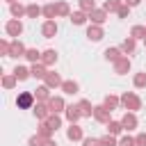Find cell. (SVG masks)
Masks as SVG:
<instances>
[{
  "mask_svg": "<svg viewBox=\"0 0 146 146\" xmlns=\"http://www.w3.org/2000/svg\"><path fill=\"white\" fill-rule=\"evenodd\" d=\"M121 105H123L128 112H137V110L141 107V98H139L135 91H125V94L121 96Z\"/></svg>",
  "mask_w": 146,
  "mask_h": 146,
  "instance_id": "1",
  "label": "cell"
},
{
  "mask_svg": "<svg viewBox=\"0 0 146 146\" xmlns=\"http://www.w3.org/2000/svg\"><path fill=\"white\" fill-rule=\"evenodd\" d=\"M5 32H7V36L18 39V36L23 34V23H21L18 18H11V21H7V23H5Z\"/></svg>",
  "mask_w": 146,
  "mask_h": 146,
  "instance_id": "2",
  "label": "cell"
},
{
  "mask_svg": "<svg viewBox=\"0 0 146 146\" xmlns=\"http://www.w3.org/2000/svg\"><path fill=\"white\" fill-rule=\"evenodd\" d=\"M16 105H18L21 110H30V107H34V94H32V91H23V94H18V96H16Z\"/></svg>",
  "mask_w": 146,
  "mask_h": 146,
  "instance_id": "3",
  "label": "cell"
},
{
  "mask_svg": "<svg viewBox=\"0 0 146 146\" xmlns=\"http://www.w3.org/2000/svg\"><path fill=\"white\" fill-rule=\"evenodd\" d=\"M94 119L107 125V123L112 121V112H110V110H107L105 105H96V107H94Z\"/></svg>",
  "mask_w": 146,
  "mask_h": 146,
  "instance_id": "4",
  "label": "cell"
},
{
  "mask_svg": "<svg viewBox=\"0 0 146 146\" xmlns=\"http://www.w3.org/2000/svg\"><path fill=\"white\" fill-rule=\"evenodd\" d=\"M27 48L23 46L21 39H11V46H9V57H25Z\"/></svg>",
  "mask_w": 146,
  "mask_h": 146,
  "instance_id": "5",
  "label": "cell"
},
{
  "mask_svg": "<svg viewBox=\"0 0 146 146\" xmlns=\"http://www.w3.org/2000/svg\"><path fill=\"white\" fill-rule=\"evenodd\" d=\"M43 84L46 87H50V89H62V84H64V80H62V75L59 73H52V71H48V75L43 78Z\"/></svg>",
  "mask_w": 146,
  "mask_h": 146,
  "instance_id": "6",
  "label": "cell"
},
{
  "mask_svg": "<svg viewBox=\"0 0 146 146\" xmlns=\"http://www.w3.org/2000/svg\"><path fill=\"white\" fill-rule=\"evenodd\" d=\"M121 123H123V130H135L137 125H139V121H137V114L135 112H125L123 116H121Z\"/></svg>",
  "mask_w": 146,
  "mask_h": 146,
  "instance_id": "7",
  "label": "cell"
},
{
  "mask_svg": "<svg viewBox=\"0 0 146 146\" xmlns=\"http://www.w3.org/2000/svg\"><path fill=\"white\" fill-rule=\"evenodd\" d=\"M48 107H50V112H52V114L66 112V103H64V98H62V96H52V98L48 100Z\"/></svg>",
  "mask_w": 146,
  "mask_h": 146,
  "instance_id": "8",
  "label": "cell"
},
{
  "mask_svg": "<svg viewBox=\"0 0 146 146\" xmlns=\"http://www.w3.org/2000/svg\"><path fill=\"white\" fill-rule=\"evenodd\" d=\"M32 112H34V116L39 119V121H46L52 112H50V107H48V103H36L34 107H32Z\"/></svg>",
  "mask_w": 146,
  "mask_h": 146,
  "instance_id": "9",
  "label": "cell"
},
{
  "mask_svg": "<svg viewBox=\"0 0 146 146\" xmlns=\"http://www.w3.org/2000/svg\"><path fill=\"white\" fill-rule=\"evenodd\" d=\"M64 116H66V121H68V123H78V121L82 119V112H80V107H78V105H66Z\"/></svg>",
  "mask_w": 146,
  "mask_h": 146,
  "instance_id": "10",
  "label": "cell"
},
{
  "mask_svg": "<svg viewBox=\"0 0 146 146\" xmlns=\"http://www.w3.org/2000/svg\"><path fill=\"white\" fill-rule=\"evenodd\" d=\"M66 137H68V141H82L84 139V132H82V128L78 123H71L68 130H66Z\"/></svg>",
  "mask_w": 146,
  "mask_h": 146,
  "instance_id": "11",
  "label": "cell"
},
{
  "mask_svg": "<svg viewBox=\"0 0 146 146\" xmlns=\"http://www.w3.org/2000/svg\"><path fill=\"white\" fill-rule=\"evenodd\" d=\"M130 66H132L130 57H128V55H123V57H121L119 62H114V73L123 75V73H128V71H130Z\"/></svg>",
  "mask_w": 146,
  "mask_h": 146,
  "instance_id": "12",
  "label": "cell"
},
{
  "mask_svg": "<svg viewBox=\"0 0 146 146\" xmlns=\"http://www.w3.org/2000/svg\"><path fill=\"white\" fill-rule=\"evenodd\" d=\"M57 30H59V27H57V21H46V23L41 25V34H43L46 39H52V36L57 34Z\"/></svg>",
  "mask_w": 146,
  "mask_h": 146,
  "instance_id": "13",
  "label": "cell"
},
{
  "mask_svg": "<svg viewBox=\"0 0 146 146\" xmlns=\"http://www.w3.org/2000/svg\"><path fill=\"white\" fill-rule=\"evenodd\" d=\"M34 98H36V103H48L52 96H50V87H46V84H41V87H36L34 89Z\"/></svg>",
  "mask_w": 146,
  "mask_h": 146,
  "instance_id": "14",
  "label": "cell"
},
{
  "mask_svg": "<svg viewBox=\"0 0 146 146\" xmlns=\"http://www.w3.org/2000/svg\"><path fill=\"white\" fill-rule=\"evenodd\" d=\"M9 14L14 16V18H23V16H27V5H21V2H14V5H9Z\"/></svg>",
  "mask_w": 146,
  "mask_h": 146,
  "instance_id": "15",
  "label": "cell"
},
{
  "mask_svg": "<svg viewBox=\"0 0 146 146\" xmlns=\"http://www.w3.org/2000/svg\"><path fill=\"white\" fill-rule=\"evenodd\" d=\"M89 21H91V25H103L107 21V11L105 9H94L89 14Z\"/></svg>",
  "mask_w": 146,
  "mask_h": 146,
  "instance_id": "16",
  "label": "cell"
},
{
  "mask_svg": "<svg viewBox=\"0 0 146 146\" xmlns=\"http://www.w3.org/2000/svg\"><path fill=\"white\" fill-rule=\"evenodd\" d=\"M87 36H89V41H100V39L105 36L103 25H89V27H87Z\"/></svg>",
  "mask_w": 146,
  "mask_h": 146,
  "instance_id": "17",
  "label": "cell"
},
{
  "mask_svg": "<svg viewBox=\"0 0 146 146\" xmlns=\"http://www.w3.org/2000/svg\"><path fill=\"white\" fill-rule=\"evenodd\" d=\"M41 64L48 68V66H52V64H57V50H43L41 52Z\"/></svg>",
  "mask_w": 146,
  "mask_h": 146,
  "instance_id": "18",
  "label": "cell"
},
{
  "mask_svg": "<svg viewBox=\"0 0 146 146\" xmlns=\"http://www.w3.org/2000/svg\"><path fill=\"white\" fill-rule=\"evenodd\" d=\"M68 21H71L73 25H84V23L89 21V14H84L82 9H78V11H73V14L68 16Z\"/></svg>",
  "mask_w": 146,
  "mask_h": 146,
  "instance_id": "19",
  "label": "cell"
},
{
  "mask_svg": "<svg viewBox=\"0 0 146 146\" xmlns=\"http://www.w3.org/2000/svg\"><path fill=\"white\" fill-rule=\"evenodd\" d=\"M30 73H32V78H36V80H43V78L48 75V68L39 62V64H32V66H30Z\"/></svg>",
  "mask_w": 146,
  "mask_h": 146,
  "instance_id": "20",
  "label": "cell"
},
{
  "mask_svg": "<svg viewBox=\"0 0 146 146\" xmlns=\"http://www.w3.org/2000/svg\"><path fill=\"white\" fill-rule=\"evenodd\" d=\"M103 105L112 112V110H116L119 105H121V96H114V94H107L105 98H103Z\"/></svg>",
  "mask_w": 146,
  "mask_h": 146,
  "instance_id": "21",
  "label": "cell"
},
{
  "mask_svg": "<svg viewBox=\"0 0 146 146\" xmlns=\"http://www.w3.org/2000/svg\"><path fill=\"white\" fill-rule=\"evenodd\" d=\"M43 18H46V21H55V18H57V2L43 5Z\"/></svg>",
  "mask_w": 146,
  "mask_h": 146,
  "instance_id": "22",
  "label": "cell"
},
{
  "mask_svg": "<svg viewBox=\"0 0 146 146\" xmlns=\"http://www.w3.org/2000/svg\"><path fill=\"white\" fill-rule=\"evenodd\" d=\"M62 91H64V94H68V96H75V94L80 91V84H78L75 80H64V84H62Z\"/></svg>",
  "mask_w": 146,
  "mask_h": 146,
  "instance_id": "23",
  "label": "cell"
},
{
  "mask_svg": "<svg viewBox=\"0 0 146 146\" xmlns=\"http://www.w3.org/2000/svg\"><path fill=\"white\" fill-rule=\"evenodd\" d=\"M119 48H121V52H123V55H132V52H135V48H137V41H135L132 36H128Z\"/></svg>",
  "mask_w": 146,
  "mask_h": 146,
  "instance_id": "24",
  "label": "cell"
},
{
  "mask_svg": "<svg viewBox=\"0 0 146 146\" xmlns=\"http://www.w3.org/2000/svg\"><path fill=\"white\" fill-rule=\"evenodd\" d=\"M121 57H123L121 48H107V50H105V59H107V62H112V64H114V62H119Z\"/></svg>",
  "mask_w": 146,
  "mask_h": 146,
  "instance_id": "25",
  "label": "cell"
},
{
  "mask_svg": "<svg viewBox=\"0 0 146 146\" xmlns=\"http://www.w3.org/2000/svg\"><path fill=\"white\" fill-rule=\"evenodd\" d=\"M78 107H80V112H82V116H94V105L87 100V98H82V100H78Z\"/></svg>",
  "mask_w": 146,
  "mask_h": 146,
  "instance_id": "26",
  "label": "cell"
},
{
  "mask_svg": "<svg viewBox=\"0 0 146 146\" xmlns=\"http://www.w3.org/2000/svg\"><path fill=\"white\" fill-rule=\"evenodd\" d=\"M14 75H16V80H18V82H23V80L32 78V73H30V68H27V66H16V68H14Z\"/></svg>",
  "mask_w": 146,
  "mask_h": 146,
  "instance_id": "27",
  "label": "cell"
},
{
  "mask_svg": "<svg viewBox=\"0 0 146 146\" xmlns=\"http://www.w3.org/2000/svg\"><path fill=\"white\" fill-rule=\"evenodd\" d=\"M121 132H123V123H121V121H110V123H107V135L119 137Z\"/></svg>",
  "mask_w": 146,
  "mask_h": 146,
  "instance_id": "28",
  "label": "cell"
},
{
  "mask_svg": "<svg viewBox=\"0 0 146 146\" xmlns=\"http://www.w3.org/2000/svg\"><path fill=\"white\" fill-rule=\"evenodd\" d=\"M36 135H41V137H46V139H52V135H55V130L46 123V121H41L39 123V130H36Z\"/></svg>",
  "mask_w": 146,
  "mask_h": 146,
  "instance_id": "29",
  "label": "cell"
},
{
  "mask_svg": "<svg viewBox=\"0 0 146 146\" xmlns=\"http://www.w3.org/2000/svg\"><path fill=\"white\" fill-rule=\"evenodd\" d=\"M130 36H132L135 41H139V39H146V25H132V30H130Z\"/></svg>",
  "mask_w": 146,
  "mask_h": 146,
  "instance_id": "30",
  "label": "cell"
},
{
  "mask_svg": "<svg viewBox=\"0 0 146 146\" xmlns=\"http://www.w3.org/2000/svg\"><path fill=\"white\" fill-rule=\"evenodd\" d=\"M25 59H27V62H32V64H39V62H41V52H39L36 48H27Z\"/></svg>",
  "mask_w": 146,
  "mask_h": 146,
  "instance_id": "31",
  "label": "cell"
},
{
  "mask_svg": "<svg viewBox=\"0 0 146 146\" xmlns=\"http://www.w3.org/2000/svg\"><path fill=\"white\" fill-rule=\"evenodd\" d=\"M71 14H73V11H71V7H68V2H64V0H59V2H57V16H62V18H64V16H71Z\"/></svg>",
  "mask_w": 146,
  "mask_h": 146,
  "instance_id": "32",
  "label": "cell"
},
{
  "mask_svg": "<svg viewBox=\"0 0 146 146\" xmlns=\"http://www.w3.org/2000/svg\"><path fill=\"white\" fill-rule=\"evenodd\" d=\"M41 14H43V7H39L36 2L27 5V18H36V16H41Z\"/></svg>",
  "mask_w": 146,
  "mask_h": 146,
  "instance_id": "33",
  "label": "cell"
},
{
  "mask_svg": "<svg viewBox=\"0 0 146 146\" xmlns=\"http://www.w3.org/2000/svg\"><path fill=\"white\" fill-rule=\"evenodd\" d=\"M46 123L57 132V128H62V116H59V114H50V116L46 119Z\"/></svg>",
  "mask_w": 146,
  "mask_h": 146,
  "instance_id": "34",
  "label": "cell"
},
{
  "mask_svg": "<svg viewBox=\"0 0 146 146\" xmlns=\"http://www.w3.org/2000/svg\"><path fill=\"white\" fill-rule=\"evenodd\" d=\"M78 5H80V9L84 14H91L96 9V0H78Z\"/></svg>",
  "mask_w": 146,
  "mask_h": 146,
  "instance_id": "35",
  "label": "cell"
},
{
  "mask_svg": "<svg viewBox=\"0 0 146 146\" xmlns=\"http://www.w3.org/2000/svg\"><path fill=\"white\" fill-rule=\"evenodd\" d=\"M48 141H50V139H46V137H41V135H34V137L27 139V146H48Z\"/></svg>",
  "mask_w": 146,
  "mask_h": 146,
  "instance_id": "36",
  "label": "cell"
},
{
  "mask_svg": "<svg viewBox=\"0 0 146 146\" xmlns=\"http://www.w3.org/2000/svg\"><path fill=\"white\" fill-rule=\"evenodd\" d=\"M121 5H123L121 0H107V2L103 5V9H105L107 14H112V11H119V7H121Z\"/></svg>",
  "mask_w": 146,
  "mask_h": 146,
  "instance_id": "37",
  "label": "cell"
},
{
  "mask_svg": "<svg viewBox=\"0 0 146 146\" xmlns=\"http://www.w3.org/2000/svg\"><path fill=\"white\" fill-rule=\"evenodd\" d=\"M16 82H18V80H16L14 73H11V75H2V87H5V89H14Z\"/></svg>",
  "mask_w": 146,
  "mask_h": 146,
  "instance_id": "38",
  "label": "cell"
},
{
  "mask_svg": "<svg viewBox=\"0 0 146 146\" xmlns=\"http://www.w3.org/2000/svg\"><path fill=\"white\" fill-rule=\"evenodd\" d=\"M132 84H135L137 89H144V87H146V73H135Z\"/></svg>",
  "mask_w": 146,
  "mask_h": 146,
  "instance_id": "39",
  "label": "cell"
},
{
  "mask_svg": "<svg viewBox=\"0 0 146 146\" xmlns=\"http://www.w3.org/2000/svg\"><path fill=\"white\" fill-rule=\"evenodd\" d=\"M100 146H119V139L114 135H103L100 137Z\"/></svg>",
  "mask_w": 146,
  "mask_h": 146,
  "instance_id": "40",
  "label": "cell"
},
{
  "mask_svg": "<svg viewBox=\"0 0 146 146\" xmlns=\"http://www.w3.org/2000/svg\"><path fill=\"white\" fill-rule=\"evenodd\" d=\"M119 146H137V144H135V137H130V135H123V137L119 139Z\"/></svg>",
  "mask_w": 146,
  "mask_h": 146,
  "instance_id": "41",
  "label": "cell"
},
{
  "mask_svg": "<svg viewBox=\"0 0 146 146\" xmlns=\"http://www.w3.org/2000/svg\"><path fill=\"white\" fill-rule=\"evenodd\" d=\"M130 9H132V7H128V5L123 2V5L119 7V11H116V14H119V18H128V16H130Z\"/></svg>",
  "mask_w": 146,
  "mask_h": 146,
  "instance_id": "42",
  "label": "cell"
},
{
  "mask_svg": "<svg viewBox=\"0 0 146 146\" xmlns=\"http://www.w3.org/2000/svg\"><path fill=\"white\" fill-rule=\"evenodd\" d=\"M9 46H11V41H7V39L0 41V52H2L5 57H9Z\"/></svg>",
  "mask_w": 146,
  "mask_h": 146,
  "instance_id": "43",
  "label": "cell"
},
{
  "mask_svg": "<svg viewBox=\"0 0 146 146\" xmlns=\"http://www.w3.org/2000/svg\"><path fill=\"white\" fill-rule=\"evenodd\" d=\"M82 146H100V139H96V137H84V139H82Z\"/></svg>",
  "mask_w": 146,
  "mask_h": 146,
  "instance_id": "44",
  "label": "cell"
},
{
  "mask_svg": "<svg viewBox=\"0 0 146 146\" xmlns=\"http://www.w3.org/2000/svg\"><path fill=\"white\" fill-rule=\"evenodd\" d=\"M135 144H137V146H146V132H139V135L135 137Z\"/></svg>",
  "mask_w": 146,
  "mask_h": 146,
  "instance_id": "45",
  "label": "cell"
},
{
  "mask_svg": "<svg viewBox=\"0 0 146 146\" xmlns=\"http://www.w3.org/2000/svg\"><path fill=\"white\" fill-rule=\"evenodd\" d=\"M123 2H125V5H128V7H137V5H139V2H141V0H123Z\"/></svg>",
  "mask_w": 146,
  "mask_h": 146,
  "instance_id": "46",
  "label": "cell"
},
{
  "mask_svg": "<svg viewBox=\"0 0 146 146\" xmlns=\"http://www.w3.org/2000/svg\"><path fill=\"white\" fill-rule=\"evenodd\" d=\"M5 2H9V5H14V2H18V0H5Z\"/></svg>",
  "mask_w": 146,
  "mask_h": 146,
  "instance_id": "47",
  "label": "cell"
},
{
  "mask_svg": "<svg viewBox=\"0 0 146 146\" xmlns=\"http://www.w3.org/2000/svg\"><path fill=\"white\" fill-rule=\"evenodd\" d=\"M48 146H57V144H55V141H52V139H50V141H48Z\"/></svg>",
  "mask_w": 146,
  "mask_h": 146,
  "instance_id": "48",
  "label": "cell"
},
{
  "mask_svg": "<svg viewBox=\"0 0 146 146\" xmlns=\"http://www.w3.org/2000/svg\"><path fill=\"white\" fill-rule=\"evenodd\" d=\"M144 46H146V39H144Z\"/></svg>",
  "mask_w": 146,
  "mask_h": 146,
  "instance_id": "49",
  "label": "cell"
}]
</instances>
